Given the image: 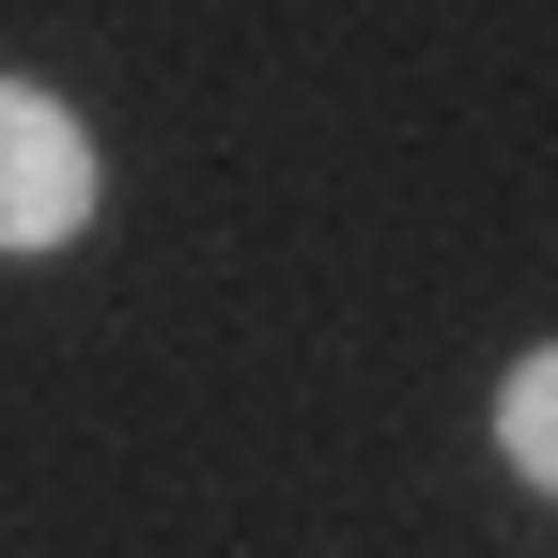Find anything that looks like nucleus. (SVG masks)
<instances>
[{"label":"nucleus","instance_id":"nucleus-1","mask_svg":"<svg viewBox=\"0 0 558 558\" xmlns=\"http://www.w3.org/2000/svg\"><path fill=\"white\" fill-rule=\"evenodd\" d=\"M78 218H94V140L32 78H0V248H62Z\"/></svg>","mask_w":558,"mask_h":558},{"label":"nucleus","instance_id":"nucleus-2","mask_svg":"<svg viewBox=\"0 0 558 558\" xmlns=\"http://www.w3.org/2000/svg\"><path fill=\"white\" fill-rule=\"evenodd\" d=\"M497 450H512L543 497H558V357H527V373H512V403H497Z\"/></svg>","mask_w":558,"mask_h":558}]
</instances>
